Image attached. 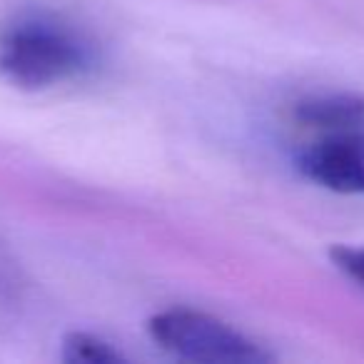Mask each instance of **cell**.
<instances>
[{
    "mask_svg": "<svg viewBox=\"0 0 364 364\" xmlns=\"http://www.w3.org/2000/svg\"><path fill=\"white\" fill-rule=\"evenodd\" d=\"M92 50L75 31L50 18H21L0 31V77L43 90L90 70Z\"/></svg>",
    "mask_w": 364,
    "mask_h": 364,
    "instance_id": "6da1fadb",
    "label": "cell"
},
{
    "mask_svg": "<svg viewBox=\"0 0 364 364\" xmlns=\"http://www.w3.org/2000/svg\"><path fill=\"white\" fill-rule=\"evenodd\" d=\"M150 334L167 352L210 364H259L269 354L230 324L193 309H170L150 319Z\"/></svg>",
    "mask_w": 364,
    "mask_h": 364,
    "instance_id": "7a4b0ae2",
    "label": "cell"
},
{
    "mask_svg": "<svg viewBox=\"0 0 364 364\" xmlns=\"http://www.w3.org/2000/svg\"><path fill=\"white\" fill-rule=\"evenodd\" d=\"M297 150V170L309 182L339 195H364V122L309 130Z\"/></svg>",
    "mask_w": 364,
    "mask_h": 364,
    "instance_id": "3957f363",
    "label": "cell"
},
{
    "mask_svg": "<svg viewBox=\"0 0 364 364\" xmlns=\"http://www.w3.org/2000/svg\"><path fill=\"white\" fill-rule=\"evenodd\" d=\"M294 120L304 130H322L334 125L364 122L362 92H319L294 105Z\"/></svg>",
    "mask_w": 364,
    "mask_h": 364,
    "instance_id": "277c9868",
    "label": "cell"
},
{
    "mask_svg": "<svg viewBox=\"0 0 364 364\" xmlns=\"http://www.w3.org/2000/svg\"><path fill=\"white\" fill-rule=\"evenodd\" d=\"M63 359L77 364H112L120 362V352L107 342L85 332H73L63 339Z\"/></svg>",
    "mask_w": 364,
    "mask_h": 364,
    "instance_id": "5b68a950",
    "label": "cell"
},
{
    "mask_svg": "<svg viewBox=\"0 0 364 364\" xmlns=\"http://www.w3.org/2000/svg\"><path fill=\"white\" fill-rule=\"evenodd\" d=\"M334 267L364 287V245H337L329 252Z\"/></svg>",
    "mask_w": 364,
    "mask_h": 364,
    "instance_id": "8992f818",
    "label": "cell"
}]
</instances>
